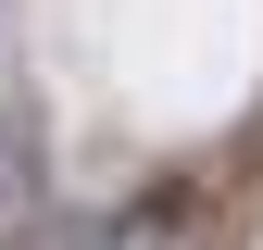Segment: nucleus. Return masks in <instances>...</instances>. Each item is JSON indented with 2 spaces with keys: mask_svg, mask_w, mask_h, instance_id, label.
Listing matches in <instances>:
<instances>
[{
  "mask_svg": "<svg viewBox=\"0 0 263 250\" xmlns=\"http://www.w3.org/2000/svg\"><path fill=\"white\" fill-rule=\"evenodd\" d=\"M50 238V125H38V88L0 75V250H38Z\"/></svg>",
  "mask_w": 263,
  "mask_h": 250,
  "instance_id": "1",
  "label": "nucleus"
},
{
  "mask_svg": "<svg viewBox=\"0 0 263 250\" xmlns=\"http://www.w3.org/2000/svg\"><path fill=\"white\" fill-rule=\"evenodd\" d=\"M88 250H201V238H188V200H138L113 225H88Z\"/></svg>",
  "mask_w": 263,
  "mask_h": 250,
  "instance_id": "2",
  "label": "nucleus"
},
{
  "mask_svg": "<svg viewBox=\"0 0 263 250\" xmlns=\"http://www.w3.org/2000/svg\"><path fill=\"white\" fill-rule=\"evenodd\" d=\"M0 75H13V62H0Z\"/></svg>",
  "mask_w": 263,
  "mask_h": 250,
  "instance_id": "3",
  "label": "nucleus"
}]
</instances>
